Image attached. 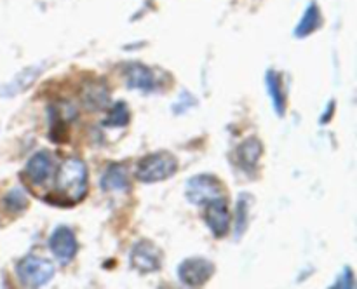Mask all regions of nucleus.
<instances>
[{"instance_id":"nucleus-8","label":"nucleus","mask_w":357,"mask_h":289,"mask_svg":"<svg viewBox=\"0 0 357 289\" xmlns=\"http://www.w3.org/2000/svg\"><path fill=\"white\" fill-rule=\"evenodd\" d=\"M131 267L136 268L142 274H150V272H157L162 263V253L155 244L150 240H139L135 244L131 251Z\"/></svg>"},{"instance_id":"nucleus-13","label":"nucleus","mask_w":357,"mask_h":289,"mask_svg":"<svg viewBox=\"0 0 357 289\" xmlns=\"http://www.w3.org/2000/svg\"><path fill=\"white\" fill-rule=\"evenodd\" d=\"M44 63H40V65H33L24 68L23 72L17 73L9 84H6V86L0 89V96H16L21 91H26L28 87L38 79V75H40V72L44 70Z\"/></svg>"},{"instance_id":"nucleus-18","label":"nucleus","mask_w":357,"mask_h":289,"mask_svg":"<svg viewBox=\"0 0 357 289\" xmlns=\"http://www.w3.org/2000/svg\"><path fill=\"white\" fill-rule=\"evenodd\" d=\"M131 120V114H129V108L124 101H117L114 107L110 108V114L103 120L105 127H126Z\"/></svg>"},{"instance_id":"nucleus-17","label":"nucleus","mask_w":357,"mask_h":289,"mask_svg":"<svg viewBox=\"0 0 357 289\" xmlns=\"http://www.w3.org/2000/svg\"><path fill=\"white\" fill-rule=\"evenodd\" d=\"M3 209L7 212H13V214H21L24 209L28 208V195L24 192V188L21 187H14L3 195L2 198Z\"/></svg>"},{"instance_id":"nucleus-20","label":"nucleus","mask_w":357,"mask_h":289,"mask_svg":"<svg viewBox=\"0 0 357 289\" xmlns=\"http://www.w3.org/2000/svg\"><path fill=\"white\" fill-rule=\"evenodd\" d=\"M356 279H354V272L351 270L349 267L344 268V272L340 274V277L337 279V282H335L331 288H345V289H352L356 288Z\"/></svg>"},{"instance_id":"nucleus-12","label":"nucleus","mask_w":357,"mask_h":289,"mask_svg":"<svg viewBox=\"0 0 357 289\" xmlns=\"http://www.w3.org/2000/svg\"><path fill=\"white\" fill-rule=\"evenodd\" d=\"M100 185L105 192H129L131 185L124 164H110L105 169Z\"/></svg>"},{"instance_id":"nucleus-5","label":"nucleus","mask_w":357,"mask_h":289,"mask_svg":"<svg viewBox=\"0 0 357 289\" xmlns=\"http://www.w3.org/2000/svg\"><path fill=\"white\" fill-rule=\"evenodd\" d=\"M49 249L61 265L72 263L77 256V251H79V244H77L73 230L65 225L56 226L54 232L49 237Z\"/></svg>"},{"instance_id":"nucleus-21","label":"nucleus","mask_w":357,"mask_h":289,"mask_svg":"<svg viewBox=\"0 0 357 289\" xmlns=\"http://www.w3.org/2000/svg\"><path fill=\"white\" fill-rule=\"evenodd\" d=\"M194 103H195V100L190 96V94H188V93H181L180 101H178V103L174 104L173 110L176 111V114H181V111H185V110H187V108H190V104H194Z\"/></svg>"},{"instance_id":"nucleus-14","label":"nucleus","mask_w":357,"mask_h":289,"mask_svg":"<svg viewBox=\"0 0 357 289\" xmlns=\"http://www.w3.org/2000/svg\"><path fill=\"white\" fill-rule=\"evenodd\" d=\"M110 100V94L105 84L101 82H93L87 84L82 91V103L86 104L89 110H101L108 104Z\"/></svg>"},{"instance_id":"nucleus-4","label":"nucleus","mask_w":357,"mask_h":289,"mask_svg":"<svg viewBox=\"0 0 357 289\" xmlns=\"http://www.w3.org/2000/svg\"><path fill=\"white\" fill-rule=\"evenodd\" d=\"M187 198L192 204L204 205L209 201H215V198L222 197L223 188L222 181L218 180L213 174H197V176L190 178L187 181Z\"/></svg>"},{"instance_id":"nucleus-15","label":"nucleus","mask_w":357,"mask_h":289,"mask_svg":"<svg viewBox=\"0 0 357 289\" xmlns=\"http://www.w3.org/2000/svg\"><path fill=\"white\" fill-rule=\"evenodd\" d=\"M265 82H267V89L268 94H271V100H272V107L274 110L278 111L279 117H282L286 111V91L282 87V80L281 75L278 72H268L267 77H265Z\"/></svg>"},{"instance_id":"nucleus-3","label":"nucleus","mask_w":357,"mask_h":289,"mask_svg":"<svg viewBox=\"0 0 357 289\" xmlns=\"http://www.w3.org/2000/svg\"><path fill=\"white\" fill-rule=\"evenodd\" d=\"M16 275L24 288H42L54 277V267L45 258L28 254L17 263Z\"/></svg>"},{"instance_id":"nucleus-16","label":"nucleus","mask_w":357,"mask_h":289,"mask_svg":"<svg viewBox=\"0 0 357 289\" xmlns=\"http://www.w3.org/2000/svg\"><path fill=\"white\" fill-rule=\"evenodd\" d=\"M319 26H321L319 7H317L316 3H310V6L307 7L305 13H303L298 26L295 28V37H298V38L307 37V35H310L312 31H316Z\"/></svg>"},{"instance_id":"nucleus-9","label":"nucleus","mask_w":357,"mask_h":289,"mask_svg":"<svg viewBox=\"0 0 357 289\" xmlns=\"http://www.w3.org/2000/svg\"><path fill=\"white\" fill-rule=\"evenodd\" d=\"M124 77L129 89L149 93L155 87V77H153L152 70L149 66L142 65V63H128L124 66Z\"/></svg>"},{"instance_id":"nucleus-10","label":"nucleus","mask_w":357,"mask_h":289,"mask_svg":"<svg viewBox=\"0 0 357 289\" xmlns=\"http://www.w3.org/2000/svg\"><path fill=\"white\" fill-rule=\"evenodd\" d=\"M52 167H54V162H52L51 155L47 152H37L26 162L24 176L31 185H42L51 176Z\"/></svg>"},{"instance_id":"nucleus-6","label":"nucleus","mask_w":357,"mask_h":289,"mask_svg":"<svg viewBox=\"0 0 357 289\" xmlns=\"http://www.w3.org/2000/svg\"><path fill=\"white\" fill-rule=\"evenodd\" d=\"M213 274H215V265L206 258H187L178 267V277L185 286H190V288L204 286L213 277Z\"/></svg>"},{"instance_id":"nucleus-7","label":"nucleus","mask_w":357,"mask_h":289,"mask_svg":"<svg viewBox=\"0 0 357 289\" xmlns=\"http://www.w3.org/2000/svg\"><path fill=\"white\" fill-rule=\"evenodd\" d=\"M206 205V212H204V221L208 225V228L211 230L213 235L216 239L220 237H225L230 230V221H232V216H230V209H229V202L227 198L218 197L215 201H209Z\"/></svg>"},{"instance_id":"nucleus-2","label":"nucleus","mask_w":357,"mask_h":289,"mask_svg":"<svg viewBox=\"0 0 357 289\" xmlns=\"http://www.w3.org/2000/svg\"><path fill=\"white\" fill-rule=\"evenodd\" d=\"M178 169V162L171 153L157 152L143 157L136 166V180L142 183H157L173 176Z\"/></svg>"},{"instance_id":"nucleus-11","label":"nucleus","mask_w":357,"mask_h":289,"mask_svg":"<svg viewBox=\"0 0 357 289\" xmlns=\"http://www.w3.org/2000/svg\"><path fill=\"white\" fill-rule=\"evenodd\" d=\"M261 141L257 138H250L241 143L236 148V162L244 173H255L258 166V160L261 155Z\"/></svg>"},{"instance_id":"nucleus-19","label":"nucleus","mask_w":357,"mask_h":289,"mask_svg":"<svg viewBox=\"0 0 357 289\" xmlns=\"http://www.w3.org/2000/svg\"><path fill=\"white\" fill-rule=\"evenodd\" d=\"M251 198L250 195H241L236 208V239H241L248 225V211H250Z\"/></svg>"},{"instance_id":"nucleus-1","label":"nucleus","mask_w":357,"mask_h":289,"mask_svg":"<svg viewBox=\"0 0 357 289\" xmlns=\"http://www.w3.org/2000/svg\"><path fill=\"white\" fill-rule=\"evenodd\" d=\"M87 166L79 157H70L59 167L56 174V192L59 205H73L82 201L87 194Z\"/></svg>"}]
</instances>
